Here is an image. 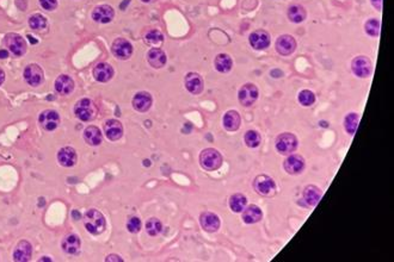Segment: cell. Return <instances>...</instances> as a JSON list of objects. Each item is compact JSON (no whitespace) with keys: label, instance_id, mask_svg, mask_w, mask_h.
<instances>
[{"label":"cell","instance_id":"40","mask_svg":"<svg viewBox=\"0 0 394 262\" xmlns=\"http://www.w3.org/2000/svg\"><path fill=\"white\" fill-rule=\"evenodd\" d=\"M141 221L137 217H130L127 222V229L131 234H137L141 230Z\"/></svg>","mask_w":394,"mask_h":262},{"label":"cell","instance_id":"10","mask_svg":"<svg viewBox=\"0 0 394 262\" xmlns=\"http://www.w3.org/2000/svg\"><path fill=\"white\" fill-rule=\"evenodd\" d=\"M39 124L44 130L53 131L59 127L60 116L54 110H45L39 115Z\"/></svg>","mask_w":394,"mask_h":262},{"label":"cell","instance_id":"47","mask_svg":"<svg viewBox=\"0 0 394 262\" xmlns=\"http://www.w3.org/2000/svg\"><path fill=\"white\" fill-rule=\"evenodd\" d=\"M73 217H77V218H79L80 217V215H79L78 212H75V211H73Z\"/></svg>","mask_w":394,"mask_h":262},{"label":"cell","instance_id":"37","mask_svg":"<svg viewBox=\"0 0 394 262\" xmlns=\"http://www.w3.org/2000/svg\"><path fill=\"white\" fill-rule=\"evenodd\" d=\"M245 143L247 147L256 148L261 144V135L255 130H249L245 133Z\"/></svg>","mask_w":394,"mask_h":262},{"label":"cell","instance_id":"20","mask_svg":"<svg viewBox=\"0 0 394 262\" xmlns=\"http://www.w3.org/2000/svg\"><path fill=\"white\" fill-rule=\"evenodd\" d=\"M200 223L206 231L214 233L220 229V218L213 212H203L200 217Z\"/></svg>","mask_w":394,"mask_h":262},{"label":"cell","instance_id":"49","mask_svg":"<svg viewBox=\"0 0 394 262\" xmlns=\"http://www.w3.org/2000/svg\"><path fill=\"white\" fill-rule=\"evenodd\" d=\"M143 2H151V1H155V0H142Z\"/></svg>","mask_w":394,"mask_h":262},{"label":"cell","instance_id":"38","mask_svg":"<svg viewBox=\"0 0 394 262\" xmlns=\"http://www.w3.org/2000/svg\"><path fill=\"white\" fill-rule=\"evenodd\" d=\"M316 102V96L312 91L310 90H304L299 93V103L304 106H311L314 104Z\"/></svg>","mask_w":394,"mask_h":262},{"label":"cell","instance_id":"35","mask_svg":"<svg viewBox=\"0 0 394 262\" xmlns=\"http://www.w3.org/2000/svg\"><path fill=\"white\" fill-rule=\"evenodd\" d=\"M145 41L149 45H160L164 42V35L158 30H151L145 35Z\"/></svg>","mask_w":394,"mask_h":262},{"label":"cell","instance_id":"9","mask_svg":"<svg viewBox=\"0 0 394 262\" xmlns=\"http://www.w3.org/2000/svg\"><path fill=\"white\" fill-rule=\"evenodd\" d=\"M24 79H25V81L30 86H38V85H41L42 82H43V71H42V68L38 65L32 63V65L27 66L25 71H24Z\"/></svg>","mask_w":394,"mask_h":262},{"label":"cell","instance_id":"17","mask_svg":"<svg viewBox=\"0 0 394 262\" xmlns=\"http://www.w3.org/2000/svg\"><path fill=\"white\" fill-rule=\"evenodd\" d=\"M78 156L77 151L72 147H63L61 148L57 153V161L61 166L63 167H72L77 163Z\"/></svg>","mask_w":394,"mask_h":262},{"label":"cell","instance_id":"23","mask_svg":"<svg viewBox=\"0 0 394 262\" xmlns=\"http://www.w3.org/2000/svg\"><path fill=\"white\" fill-rule=\"evenodd\" d=\"M55 90L61 96H67L74 90V81L68 75H60L55 80Z\"/></svg>","mask_w":394,"mask_h":262},{"label":"cell","instance_id":"39","mask_svg":"<svg viewBox=\"0 0 394 262\" xmlns=\"http://www.w3.org/2000/svg\"><path fill=\"white\" fill-rule=\"evenodd\" d=\"M366 32L372 37H378L380 33V22L378 19H369L365 25Z\"/></svg>","mask_w":394,"mask_h":262},{"label":"cell","instance_id":"15","mask_svg":"<svg viewBox=\"0 0 394 262\" xmlns=\"http://www.w3.org/2000/svg\"><path fill=\"white\" fill-rule=\"evenodd\" d=\"M32 255V247L27 241H20L17 243L13 251V260L18 262L30 261Z\"/></svg>","mask_w":394,"mask_h":262},{"label":"cell","instance_id":"33","mask_svg":"<svg viewBox=\"0 0 394 262\" xmlns=\"http://www.w3.org/2000/svg\"><path fill=\"white\" fill-rule=\"evenodd\" d=\"M357 127H359V115L349 114L344 120V128L349 135H355Z\"/></svg>","mask_w":394,"mask_h":262},{"label":"cell","instance_id":"12","mask_svg":"<svg viewBox=\"0 0 394 262\" xmlns=\"http://www.w3.org/2000/svg\"><path fill=\"white\" fill-rule=\"evenodd\" d=\"M250 44L252 45L253 49L263 50L270 45V35L264 30H257L253 31L250 35Z\"/></svg>","mask_w":394,"mask_h":262},{"label":"cell","instance_id":"29","mask_svg":"<svg viewBox=\"0 0 394 262\" xmlns=\"http://www.w3.org/2000/svg\"><path fill=\"white\" fill-rule=\"evenodd\" d=\"M320 198H322V191H320L318 187H316V186L310 185L305 188L304 200L308 204V205L316 206L317 204L319 203Z\"/></svg>","mask_w":394,"mask_h":262},{"label":"cell","instance_id":"2","mask_svg":"<svg viewBox=\"0 0 394 262\" xmlns=\"http://www.w3.org/2000/svg\"><path fill=\"white\" fill-rule=\"evenodd\" d=\"M200 163L206 170H216L221 167L222 156L216 149L207 148L200 155Z\"/></svg>","mask_w":394,"mask_h":262},{"label":"cell","instance_id":"42","mask_svg":"<svg viewBox=\"0 0 394 262\" xmlns=\"http://www.w3.org/2000/svg\"><path fill=\"white\" fill-rule=\"evenodd\" d=\"M372 4L378 11H381L383 8V0H372Z\"/></svg>","mask_w":394,"mask_h":262},{"label":"cell","instance_id":"16","mask_svg":"<svg viewBox=\"0 0 394 262\" xmlns=\"http://www.w3.org/2000/svg\"><path fill=\"white\" fill-rule=\"evenodd\" d=\"M186 90L191 94H200L203 91V79L197 73H188L184 80Z\"/></svg>","mask_w":394,"mask_h":262},{"label":"cell","instance_id":"45","mask_svg":"<svg viewBox=\"0 0 394 262\" xmlns=\"http://www.w3.org/2000/svg\"><path fill=\"white\" fill-rule=\"evenodd\" d=\"M5 81V73L0 68V85H2V82Z\"/></svg>","mask_w":394,"mask_h":262},{"label":"cell","instance_id":"25","mask_svg":"<svg viewBox=\"0 0 394 262\" xmlns=\"http://www.w3.org/2000/svg\"><path fill=\"white\" fill-rule=\"evenodd\" d=\"M147 60L149 65L157 69L166 65V55H165L163 50L159 49V48H153V49L148 51Z\"/></svg>","mask_w":394,"mask_h":262},{"label":"cell","instance_id":"26","mask_svg":"<svg viewBox=\"0 0 394 262\" xmlns=\"http://www.w3.org/2000/svg\"><path fill=\"white\" fill-rule=\"evenodd\" d=\"M263 217L262 210L257 205H249L243 210V219L246 224L257 223Z\"/></svg>","mask_w":394,"mask_h":262},{"label":"cell","instance_id":"3","mask_svg":"<svg viewBox=\"0 0 394 262\" xmlns=\"http://www.w3.org/2000/svg\"><path fill=\"white\" fill-rule=\"evenodd\" d=\"M96 106L90 99H80L74 106V114L82 122L91 121L96 115Z\"/></svg>","mask_w":394,"mask_h":262},{"label":"cell","instance_id":"43","mask_svg":"<svg viewBox=\"0 0 394 262\" xmlns=\"http://www.w3.org/2000/svg\"><path fill=\"white\" fill-rule=\"evenodd\" d=\"M105 261H123L122 259L118 257V255H109L108 258L105 259Z\"/></svg>","mask_w":394,"mask_h":262},{"label":"cell","instance_id":"7","mask_svg":"<svg viewBox=\"0 0 394 262\" xmlns=\"http://www.w3.org/2000/svg\"><path fill=\"white\" fill-rule=\"evenodd\" d=\"M6 45L14 56H22L26 51V42L17 33H8L5 38Z\"/></svg>","mask_w":394,"mask_h":262},{"label":"cell","instance_id":"31","mask_svg":"<svg viewBox=\"0 0 394 262\" xmlns=\"http://www.w3.org/2000/svg\"><path fill=\"white\" fill-rule=\"evenodd\" d=\"M306 10L301 5H293L288 10V18L293 23H301L306 19Z\"/></svg>","mask_w":394,"mask_h":262},{"label":"cell","instance_id":"19","mask_svg":"<svg viewBox=\"0 0 394 262\" xmlns=\"http://www.w3.org/2000/svg\"><path fill=\"white\" fill-rule=\"evenodd\" d=\"M305 168V160L300 155H290L285 161V169L289 174H299Z\"/></svg>","mask_w":394,"mask_h":262},{"label":"cell","instance_id":"11","mask_svg":"<svg viewBox=\"0 0 394 262\" xmlns=\"http://www.w3.org/2000/svg\"><path fill=\"white\" fill-rule=\"evenodd\" d=\"M295 49H296V41L293 36L282 35L277 38L276 50L279 54L283 55V56H288V55L294 53Z\"/></svg>","mask_w":394,"mask_h":262},{"label":"cell","instance_id":"8","mask_svg":"<svg viewBox=\"0 0 394 262\" xmlns=\"http://www.w3.org/2000/svg\"><path fill=\"white\" fill-rule=\"evenodd\" d=\"M112 54L118 60H128L133 54V45L124 38H117L112 43Z\"/></svg>","mask_w":394,"mask_h":262},{"label":"cell","instance_id":"48","mask_svg":"<svg viewBox=\"0 0 394 262\" xmlns=\"http://www.w3.org/2000/svg\"><path fill=\"white\" fill-rule=\"evenodd\" d=\"M39 261H51L49 258H47V257H44L43 259H39Z\"/></svg>","mask_w":394,"mask_h":262},{"label":"cell","instance_id":"6","mask_svg":"<svg viewBox=\"0 0 394 262\" xmlns=\"http://www.w3.org/2000/svg\"><path fill=\"white\" fill-rule=\"evenodd\" d=\"M258 88L253 84H245L244 86H241L238 93V98L241 105L244 106H251L256 103V100L258 99Z\"/></svg>","mask_w":394,"mask_h":262},{"label":"cell","instance_id":"5","mask_svg":"<svg viewBox=\"0 0 394 262\" xmlns=\"http://www.w3.org/2000/svg\"><path fill=\"white\" fill-rule=\"evenodd\" d=\"M354 74L359 78H367L372 74L373 66L371 60L367 56H357L351 62Z\"/></svg>","mask_w":394,"mask_h":262},{"label":"cell","instance_id":"30","mask_svg":"<svg viewBox=\"0 0 394 262\" xmlns=\"http://www.w3.org/2000/svg\"><path fill=\"white\" fill-rule=\"evenodd\" d=\"M214 65H215V68L218 72L228 73L232 69V66H233V61H232L230 55L219 54L218 56L215 57Z\"/></svg>","mask_w":394,"mask_h":262},{"label":"cell","instance_id":"22","mask_svg":"<svg viewBox=\"0 0 394 262\" xmlns=\"http://www.w3.org/2000/svg\"><path fill=\"white\" fill-rule=\"evenodd\" d=\"M93 77L99 82H108L114 77V69L109 63H98L93 69Z\"/></svg>","mask_w":394,"mask_h":262},{"label":"cell","instance_id":"1","mask_svg":"<svg viewBox=\"0 0 394 262\" xmlns=\"http://www.w3.org/2000/svg\"><path fill=\"white\" fill-rule=\"evenodd\" d=\"M84 224L86 230L92 235H99L105 230V218L98 210L91 209L85 213Z\"/></svg>","mask_w":394,"mask_h":262},{"label":"cell","instance_id":"18","mask_svg":"<svg viewBox=\"0 0 394 262\" xmlns=\"http://www.w3.org/2000/svg\"><path fill=\"white\" fill-rule=\"evenodd\" d=\"M104 132L110 141H117L123 135V127L118 121L109 120L104 124Z\"/></svg>","mask_w":394,"mask_h":262},{"label":"cell","instance_id":"46","mask_svg":"<svg viewBox=\"0 0 394 262\" xmlns=\"http://www.w3.org/2000/svg\"><path fill=\"white\" fill-rule=\"evenodd\" d=\"M27 38H29V41L31 42L32 44H35V43H37V41H36V39H33V37L32 36H30V35H27Z\"/></svg>","mask_w":394,"mask_h":262},{"label":"cell","instance_id":"21","mask_svg":"<svg viewBox=\"0 0 394 262\" xmlns=\"http://www.w3.org/2000/svg\"><path fill=\"white\" fill-rule=\"evenodd\" d=\"M133 106L136 111L146 112L152 106V97L148 92H139L134 96Z\"/></svg>","mask_w":394,"mask_h":262},{"label":"cell","instance_id":"32","mask_svg":"<svg viewBox=\"0 0 394 262\" xmlns=\"http://www.w3.org/2000/svg\"><path fill=\"white\" fill-rule=\"evenodd\" d=\"M246 197L241 193H236L230 198V206L233 212H243V210L246 208Z\"/></svg>","mask_w":394,"mask_h":262},{"label":"cell","instance_id":"44","mask_svg":"<svg viewBox=\"0 0 394 262\" xmlns=\"http://www.w3.org/2000/svg\"><path fill=\"white\" fill-rule=\"evenodd\" d=\"M6 57H8V51L0 50V59H6Z\"/></svg>","mask_w":394,"mask_h":262},{"label":"cell","instance_id":"13","mask_svg":"<svg viewBox=\"0 0 394 262\" xmlns=\"http://www.w3.org/2000/svg\"><path fill=\"white\" fill-rule=\"evenodd\" d=\"M115 17V11L111 6L109 5H100L97 6L92 12V18L94 22L97 23H110Z\"/></svg>","mask_w":394,"mask_h":262},{"label":"cell","instance_id":"34","mask_svg":"<svg viewBox=\"0 0 394 262\" xmlns=\"http://www.w3.org/2000/svg\"><path fill=\"white\" fill-rule=\"evenodd\" d=\"M163 230V224L158 218H149L146 222V231L149 236H157Z\"/></svg>","mask_w":394,"mask_h":262},{"label":"cell","instance_id":"4","mask_svg":"<svg viewBox=\"0 0 394 262\" xmlns=\"http://www.w3.org/2000/svg\"><path fill=\"white\" fill-rule=\"evenodd\" d=\"M298 148V138L290 132L281 133L276 139V149L281 154L294 153Z\"/></svg>","mask_w":394,"mask_h":262},{"label":"cell","instance_id":"24","mask_svg":"<svg viewBox=\"0 0 394 262\" xmlns=\"http://www.w3.org/2000/svg\"><path fill=\"white\" fill-rule=\"evenodd\" d=\"M61 247H62V251L67 253V254H77L80 249V240L77 235H67L63 237L62 242H61Z\"/></svg>","mask_w":394,"mask_h":262},{"label":"cell","instance_id":"36","mask_svg":"<svg viewBox=\"0 0 394 262\" xmlns=\"http://www.w3.org/2000/svg\"><path fill=\"white\" fill-rule=\"evenodd\" d=\"M29 25L32 30H42L47 26V19L42 14L35 13L29 18Z\"/></svg>","mask_w":394,"mask_h":262},{"label":"cell","instance_id":"28","mask_svg":"<svg viewBox=\"0 0 394 262\" xmlns=\"http://www.w3.org/2000/svg\"><path fill=\"white\" fill-rule=\"evenodd\" d=\"M84 139L88 145H99L103 141V135L97 127H88L84 131Z\"/></svg>","mask_w":394,"mask_h":262},{"label":"cell","instance_id":"27","mask_svg":"<svg viewBox=\"0 0 394 262\" xmlns=\"http://www.w3.org/2000/svg\"><path fill=\"white\" fill-rule=\"evenodd\" d=\"M240 115L234 110L226 112L224 116V127L227 131H236L240 128Z\"/></svg>","mask_w":394,"mask_h":262},{"label":"cell","instance_id":"41","mask_svg":"<svg viewBox=\"0 0 394 262\" xmlns=\"http://www.w3.org/2000/svg\"><path fill=\"white\" fill-rule=\"evenodd\" d=\"M39 4L47 11H54L57 7V0H39Z\"/></svg>","mask_w":394,"mask_h":262},{"label":"cell","instance_id":"14","mask_svg":"<svg viewBox=\"0 0 394 262\" xmlns=\"http://www.w3.org/2000/svg\"><path fill=\"white\" fill-rule=\"evenodd\" d=\"M255 188L258 193L263 194V196H270L274 193L276 185L270 176L259 175L255 180Z\"/></svg>","mask_w":394,"mask_h":262}]
</instances>
